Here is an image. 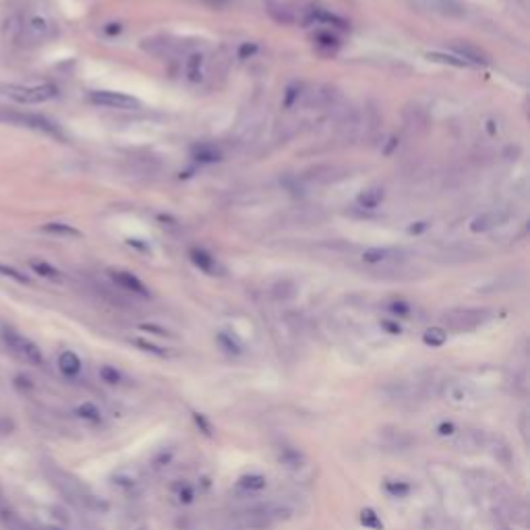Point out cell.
Listing matches in <instances>:
<instances>
[{"label": "cell", "mask_w": 530, "mask_h": 530, "mask_svg": "<svg viewBox=\"0 0 530 530\" xmlns=\"http://www.w3.org/2000/svg\"><path fill=\"white\" fill-rule=\"evenodd\" d=\"M46 476L50 478V483L61 491V495L69 501V503H73V505H77V507H81V509H87V511H106L108 509V503L106 501H102L98 495H94L77 476H73L71 472H67V470H63V468H59V466H54V464H48L46 466Z\"/></svg>", "instance_id": "6da1fadb"}, {"label": "cell", "mask_w": 530, "mask_h": 530, "mask_svg": "<svg viewBox=\"0 0 530 530\" xmlns=\"http://www.w3.org/2000/svg\"><path fill=\"white\" fill-rule=\"evenodd\" d=\"M0 94H5L7 98L19 102V104H44L50 102L59 96V87L52 83H42V85H0Z\"/></svg>", "instance_id": "7a4b0ae2"}, {"label": "cell", "mask_w": 530, "mask_h": 530, "mask_svg": "<svg viewBox=\"0 0 530 530\" xmlns=\"http://www.w3.org/2000/svg\"><path fill=\"white\" fill-rule=\"evenodd\" d=\"M491 319V313L485 309H452L441 315V324L454 332H470L480 328Z\"/></svg>", "instance_id": "3957f363"}, {"label": "cell", "mask_w": 530, "mask_h": 530, "mask_svg": "<svg viewBox=\"0 0 530 530\" xmlns=\"http://www.w3.org/2000/svg\"><path fill=\"white\" fill-rule=\"evenodd\" d=\"M5 344L9 346V350L19 357L21 361H25L28 365H42L44 363V357H42V350L38 348L36 342H32L30 338L17 334V332H5Z\"/></svg>", "instance_id": "277c9868"}, {"label": "cell", "mask_w": 530, "mask_h": 530, "mask_svg": "<svg viewBox=\"0 0 530 530\" xmlns=\"http://www.w3.org/2000/svg\"><path fill=\"white\" fill-rule=\"evenodd\" d=\"M87 100L94 106L100 108H112V110H139L141 102L133 96L118 94V92H92Z\"/></svg>", "instance_id": "5b68a950"}, {"label": "cell", "mask_w": 530, "mask_h": 530, "mask_svg": "<svg viewBox=\"0 0 530 530\" xmlns=\"http://www.w3.org/2000/svg\"><path fill=\"white\" fill-rule=\"evenodd\" d=\"M0 123H9V125H17V127H28V129H36V131H44L50 135H59V131L54 129V125L50 120H46L40 114H25V112H13V110H0Z\"/></svg>", "instance_id": "8992f818"}, {"label": "cell", "mask_w": 530, "mask_h": 530, "mask_svg": "<svg viewBox=\"0 0 530 530\" xmlns=\"http://www.w3.org/2000/svg\"><path fill=\"white\" fill-rule=\"evenodd\" d=\"M379 441L390 447V449H398V452H406L410 447L416 445V437L400 427H383L379 429Z\"/></svg>", "instance_id": "52a82bcc"}, {"label": "cell", "mask_w": 530, "mask_h": 530, "mask_svg": "<svg viewBox=\"0 0 530 530\" xmlns=\"http://www.w3.org/2000/svg\"><path fill=\"white\" fill-rule=\"evenodd\" d=\"M23 36H30L32 40H48L54 34V23L44 15H32L25 21L21 19Z\"/></svg>", "instance_id": "ba28073f"}, {"label": "cell", "mask_w": 530, "mask_h": 530, "mask_svg": "<svg viewBox=\"0 0 530 530\" xmlns=\"http://www.w3.org/2000/svg\"><path fill=\"white\" fill-rule=\"evenodd\" d=\"M509 218V211L505 209H489V211H483L478 213L472 222H470V230L474 234H480V232H489L501 224H505Z\"/></svg>", "instance_id": "9c48e42d"}, {"label": "cell", "mask_w": 530, "mask_h": 530, "mask_svg": "<svg viewBox=\"0 0 530 530\" xmlns=\"http://www.w3.org/2000/svg\"><path fill=\"white\" fill-rule=\"evenodd\" d=\"M110 278L116 286H120L123 290L127 293H133V295H139V297H149V290L147 286L131 272H120V270H114L110 272Z\"/></svg>", "instance_id": "30bf717a"}, {"label": "cell", "mask_w": 530, "mask_h": 530, "mask_svg": "<svg viewBox=\"0 0 530 530\" xmlns=\"http://www.w3.org/2000/svg\"><path fill=\"white\" fill-rule=\"evenodd\" d=\"M112 485L127 495H135L143 489V476L137 470H120L112 476Z\"/></svg>", "instance_id": "8fae6325"}, {"label": "cell", "mask_w": 530, "mask_h": 530, "mask_svg": "<svg viewBox=\"0 0 530 530\" xmlns=\"http://www.w3.org/2000/svg\"><path fill=\"white\" fill-rule=\"evenodd\" d=\"M278 462H280L282 468L297 472V470H301V468L307 464V458H305V454H303L301 449L290 447V445H284V447H280V452H278Z\"/></svg>", "instance_id": "7c38bea8"}, {"label": "cell", "mask_w": 530, "mask_h": 530, "mask_svg": "<svg viewBox=\"0 0 530 530\" xmlns=\"http://www.w3.org/2000/svg\"><path fill=\"white\" fill-rule=\"evenodd\" d=\"M454 54H458L460 59H464L470 67H476V65H487V54L480 50V48H474L472 44H454L452 46Z\"/></svg>", "instance_id": "4fadbf2b"}, {"label": "cell", "mask_w": 530, "mask_h": 530, "mask_svg": "<svg viewBox=\"0 0 530 530\" xmlns=\"http://www.w3.org/2000/svg\"><path fill=\"white\" fill-rule=\"evenodd\" d=\"M383 392L388 394L390 400H396V402H414L421 396V390L410 383H394Z\"/></svg>", "instance_id": "5bb4252c"}, {"label": "cell", "mask_w": 530, "mask_h": 530, "mask_svg": "<svg viewBox=\"0 0 530 530\" xmlns=\"http://www.w3.org/2000/svg\"><path fill=\"white\" fill-rule=\"evenodd\" d=\"M236 485L244 493H261L265 487H268V478L259 472H248V474H242Z\"/></svg>", "instance_id": "9a60e30c"}, {"label": "cell", "mask_w": 530, "mask_h": 530, "mask_svg": "<svg viewBox=\"0 0 530 530\" xmlns=\"http://www.w3.org/2000/svg\"><path fill=\"white\" fill-rule=\"evenodd\" d=\"M59 369L65 377H77L81 373V359L73 350H65L59 357Z\"/></svg>", "instance_id": "2e32d148"}, {"label": "cell", "mask_w": 530, "mask_h": 530, "mask_svg": "<svg viewBox=\"0 0 530 530\" xmlns=\"http://www.w3.org/2000/svg\"><path fill=\"white\" fill-rule=\"evenodd\" d=\"M189 257H191V261L195 263V268H199L201 272H205V274H211V276L218 272L215 259H213V257H211L207 251H203V248H191Z\"/></svg>", "instance_id": "e0dca14e"}, {"label": "cell", "mask_w": 530, "mask_h": 530, "mask_svg": "<svg viewBox=\"0 0 530 530\" xmlns=\"http://www.w3.org/2000/svg\"><path fill=\"white\" fill-rule=\"evenodd\" d=\"M427 59H429L431 63L449 65V67H456V69H468V67H470L464 59H460V56L454 54V52H452V54H449V52H429Z\"/></svg>", "instance_id": "ac0fdd59"}, {"label": "cell", "mask_w": 530, "mask_h": 530, "mask_svg": "<svg viewBox=\"0 0 530 530\" xmlns=\"http://www.w3.org/2000/svg\"><path fill=\"white\" fill-rule=\"evenodd\" d=\"M383 197H385V193H383V189H379V187H373V189H367V191H363L361 195H359V205L361 207H365V209H375V207H379V203L383 201Z\"/></svg>", "instance_id": "d6986e66"}, {"label": "cell", "mask_w": 530, "mask_h": 530, "mask_svg": "<svg viewBox=\"0 0 530 530\" xmlns=\"http://www.w3.org/2000/svg\"><path fill=\"white\" fill-rule=\"evenodd\" d=\"M383 489H385V493H388L390 497H396V499H404V497H408L410 491H412V487H410L406 480H400V478H388V480L383 483Z\"/></svg>", "instance_id": "ffe728a7"}, {"label": "cell", "mask_w": 530, "mask_h": 530, "mask_svg": "<svg viewBox=\"0 0 530 530\" xmlns=\"http://www.w3.org/2000/svg\"><path fill=\"white\" fill-rule=\"evenodd\" d=\"M359 522H361V526H365L367 530H383V528H385L383 520L379 518V513H377L373 507H363L361 513H359Z\"/></svg>", "instance_id": "44dd1931"}, {"label": "cell", "mask_w": 530, "mask_h": 530, "mask_svg": "<svg viewBox=\"0 0 530 530\" xmlns=\"http://www.w3.org/2000/svg\"><path fill=\"white\" fill-rule=\"evenodd\" d=\"M447 342V332L439 326L435 328H429L425 334H423V344L429 346V348H441L443 344Z\"/></svg>", "instance_id": "7402d4cb"}, {"label": "cell", "mask_w": 530, "mask_h": 530, "mask_svg": "<svg viewBox=\"0 0 530 530\" xmlns=\"http://www.w3.org/2000/svg\"><path fill=\"white\" fill-rule=\"evenodd\" d=\"M218 344L222 346V350L224 352H228V354H242V344L232 336V334H228V332H220L218 334Z\"/></svg>", "instance_id": "603a6c76"}, {"label": "cell", "mask_w": 530, "mask_h": 530, "mask_svg": "<svg viewBox=\"0 0 530 530\" xmlns=\"http://www.w3.org/2000/svg\"><path fill=\"white\" fill-rule=\"evenodd\" d=\"M77 416L79 418H83V421H87V423H100L102 421V412H100V408L96 406V404H92V402H83V404H79L77 406Z\"/></svg>", "instance_id": "cb8c5ba5"}, {"label": "cell", "mask_w": 530, "mask_h": 530, "mask_svg": "<svg viewBox=\"0 0 530 530\" xmlns=\"http://www.w3.org/2000/svg\"><path fill=\"white\" fill-rule=\"evenodd\" d=\"M394 255H396V251H392V248H379V246H375V248H367V251L363 253V261H365V263H381V261L392 259Z\"/></svg>", "instance_id": "d4e9b609"}, {"label": "cell", "mask_w": 530, "mask_h": 530, "mask_svg": "<svg viewBox=\"0 0 530 530\" xmlns=\"http://www.w3.org/2000/svg\"><path fill=\"white\" fill-rule=\"evenodd\" d=\"M44 232H50V234H59V236H81V232L69 224H63V222H50L44 226Z\"/></svg>", "instance_id": "484cf974"}, {"label": "cell", "mask_w": 530, "mask_h": 530, "mask_svg": "<svg viewBox=\"0 0 530 530\" xmlns=\"http://www.w3.org/2000/svg\"><path fill=\"white\" fill-rule=\"evenodd\" d=\"M30 265H32V270H34L36 274H40V276H44V278H50V280H59V278H61V272H59L56 268H52V265L46 263V261H32Z\"/></svg>", "instance_id": "4316f807"}, {"label": "cell", "mask_w": 530, "mask_h": 530, "mask_svg": "<svg viewBox=\"0 0 530 530\" xmlns=\"http://www.w3.org/2000/svg\"><path fill=\"white\" fill-rule=\"evenodd\" d=\"M100 379H102L104 383H108V385H118V383L123 381V375H120L118 369H114V367H110V365H104V367L100 369Z\"/></svg>", "instance_id": "83f0119b"}, {"label": "cell", "mask_w": 530, "mask_h": 530, "mask_svg": "<svg viewBox=\"0 0 530 530\" xmlns=\"http://www.w3.org/2000/svg\"><path fill=\"white\" fill-rule=\"evenodd\" d=\"M176 499H178V503H182V505L193 503V501H195V489H193L189 483L178 485V487H176Z\"/></svg>", "instance_id": "f1b7e54d"}, {"label": "cell", "mask_w": 530, "mask_h": 530, "mask_svg": "<svg viewBox=\"0 0 530 530\" xmlns=\"http://www.w3.org/2000/svg\"><path fill=\"white\" fill-rule=\"evenodd\" d=\"M187 75H189L191 81H199L201 79V56L199 54H193L187 61Z\"/></svg>", "instance_id": "f546056e"}, {"label": "cell", "mask_w": 530, "mask_h": 530, "mask_svg": "<svg viewBox=\"0 0 530 530\" xmlns=\"http://www.w3.org/2000/svg\"><path fill=\"white\" fill-rule=\"evenodd\" d=\"M193 423H195V427H197L203 435H207V437L213 435V427H211V423H209V418H207L205 414L193 412Z\"/></svg>", "instance_id": "4dcf8cb0"}, {"label": "cell", "mask_w": 530, "mask_h": 530, "mask_svg": "<svg viewBox=\"0 0 530 530\" xmlns=\"http://www.w3.org/2000/svg\"><path fill=\"white\" fill-rule=\"evenodd\" d=\"M133 344L139 346L143 352H151V354H156V357H164V354H166L164 348H160V346H156V344H151V342H145V340H141V338L133 340Z\"/></svg>", "instance_id": "1f68e13d"}, {"label": "cell", "mask_w": 530, "mask_h": 530, "mask_svg": "<svg viewBox=\"0 0 530 530\" xmlns=\"http://www.w3.org/2000/svg\"><path fill=\"white\" fill-rule=\"evenodd\" d=\"M388 311H390V313H394V315L406 317V315L410 313V305H408V303H404V301H392V303L388 305Z\"/></svg>", "instance_id": "d6a6232c"}, {"label": "cell", "mask_w": 530, "mask_h": 530, "mask_svg": "<svg viewBox=\"0 0 530 530\" xmlns=\"http://www.w3.org/2000/svg\"><path fill=\"white\" fill-rule=\"evenodd\" d=\"M456 431H458V427H456L454 423H447V421H443V423H439V425H437V433H439L441 437H449V435H456Z\"/></svg>", "instance_id": "836d02e7"}, {"label": "cell", "mask_w": 530, "mask_h": 530, "mask_svg": "<svg viewBox=\"0 0 530 530\" xmlns=\"http://www.w3.org/2000/svg\"><path fill=\"white\" fill-rule=\"evenodd\" d=\"M317 44H319V46H324V48H330V50H332V48H336V46H338V40H336L334 36H330V34H319V36H317Z\"/></svg>", "instance_id": "e575fe53"}, {"label": "cell", "mask_w": 530, "mask_h": 530, "mask_svg": "<svg viewBox=\"0 0 530 530\" xmlns=\"http://www.w3.org/2000/svg\"><path fill=\"white\" fill-rule=\"evenodd\" d=\"M0 274H3V276H11V278H15L17 282H23V284H28V278H25L23 274L15 272L13 268H5V265H0Z\"/></svg>", "instance_id": "d590c367"}, {"label": "cell", "mask_w": 530, "mask_h": 530, "mask_svg": "<svg viewBox=\"0 0 530 530\" xmlns=\"http://www.w3.org/2000/svg\"><path fill=\"white\" fill-rule=\"evenodd\" d=\"M381 330H385L388 334H402V328H400V324L398 321H392V319H383L381 321Z\"/></svg>", "instance_id": "8d00e7d4"}, {"label": "cell", "mask_w": 530, "mask_h": 530, "mask_svg": "<svg viewBox=\"0 0 530 530\" xmlns=\"http://www.w3.org/2000/svg\"><path fill=\"white\" fill-rule=\"evenodd\" d=\"M257 52V46L255 44H242L240 48H238V59H248V56H253Z\"/></svg>", "instance_id": "74e56055"}, {"label": "cell", "mask_w": 530, "mask_h": 530, "mask_svg": "<svg viewBox=\"0 0 530 530\" xmlns=\"http://www.w3.org/2000/svg\"><path fill=\"white\" fill-rule=\"evenodd\" d=\"M170 462H172V454H170V452H168V454L162 452V454L153 460V466H156V468H164V466H168Z\"/></svg>", "instance_id": "f35d334b"}, {"label": "cell", "mask_w": 530, "mask_h": 530, "mask_svg": "<svg viewBox=\"0 0 530 530\" xmlns=\"http://www.w3.org/2000/svg\"><path fill=\"white\" fill-rule=\"evenodd\" d=\"M297 98H299V92H297V87H288V94H286L284 106H293Z\"/></svg>", "instance_id": "ab89813d"}, {"label": "cell", "mask_w": 530, "mask_h": 530, "mask_svg": "<svg viewBox=\"0 0 530 530\" xmlns=\"http://www.w3.org/2000/svg\"><path fill=\"white\" fill-rule=\"evenodd\" d=\"M427 228H429V224H427V222H416L414 226H410V228H408V232H410V234H421V232H425Z\"/></svg>", "instance_id": "60d3db41"}, {"label": "cell", "mask_w": 530, "mask_h": 530, "mask_svg": "<svg viewBox=\"0 0 530 530\" xmlns=\"http://www.w3.org/2000/svg\"><path fill=\"white\" fill-rule=\"evenodd\" d=\"M141 330H147V332H153V334H158V336H170L166 330H162V328H156V326H141Z\"/></svg>", "instance_id": "b9f144b4"}, {"label": "cell", "mask_w": 530, "mask_h": 530, "mask_svg": "<svg viewBox=\"0 0 530 530\" xmlns=\"http://www.w3.org/2000/svg\"><path fill=\"white\" fill-rule=\"evenodd\" d=\"M46 530H63V528H56V526H50V528H46Z\"/></svg>", "instance_id": "7bdbcfd3"}]
</instances>
